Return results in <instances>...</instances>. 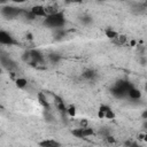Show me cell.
I'll return each mask as SVG.
<instances>
[{
  "mask_svg": "<svg viewBox=\"0 0 147 147\" xmlns=\"http://www.w3.org/2000/svg\"><path fill=\"white\" fill-rule=\"evenodd\" d=\"M0 72H1V67H0Z\"/></svg>",
  "mask_w": 147,
  "mask_h": 147,
  "instance_id": "cell-19",
  "label": "cell"
},
{
  "mask_svg": "<svg viewBox=\"0 0 147 147\" xmlns=\"http://www.w3.org/2000/svg\"><path fill=\"white\" fill-rule=\"evenodd\" d=\"M127 96L130 98V99H132V100H138V99H140L141 98V92L138 90V88H136L134 86L127 92Z\"/></svg>",
  "mask_w": 147,
  "mask_h": 147,
  "instance_id": "cell-11",
  "label": "cell"
},
{
  "mask_svg": "<svg viewBox=\"0 0 147 147\" xmlns=\"http://www.w3.org/2000/svg\"><path fill=\"white\" fill-rule=\"evenodd\" d=\"M15 84H16V86H17L18 88H24V87L28 85V80H26L25 78H17V79L15 80Z\"/></svg>",
  "mask_w": 147,
  "mask_h": 147,
  "instance_id": "cell-13",
  "label": "cell"
},
{
  "mask_svg": "<svg viewBox=\"0 0 147 147\" xmlns=\"http://www.w3.org/2000/svg\"><path fill=\"white\" fill-rule=\"evenodd\" d=\"M133 87L132 83H130L129 80H125V79H121L118 82L115 83V85L111 87V94L115 96V98H118V99H123L125 96H127V92Z\"/></svg>",
  "mask_w": 147,
  "mask_h": 147,
  "instance_id": "cell-2",
  "label": "cell"
},
{
  "mask_svg": "<svg viewBox=\"0 0 147 147\" xmlns=\"http://www.w3.org/2000/svg\"><path fill=\"white\" fill-rule=\"evenodd\" d=\"M38 98H39V101H40V103L45 107V108H48V106H49V103H48V100H47V98L42 94V93H39V95H38Z\"/></svg>",
  "mask_w": 147,
  "mask_h": 147,
  "instance_id": "cell-15",
  "label": "cell"
},
{
  "mask_svg": "<svg viewBox=\"0 0 147 147\" xmlns=\"http://www.w3.org/2000/svg\"><path fill=\"white\" fill-rule=\"evenodd\" d=\"M21 13H23V9L18 8V7H14V6H6L2 8V15L7 18H15L17 17Z\"/></svg>",
  "mask_w": 147,
  "mask_h": 147,
  "instance_id": "cell-4",
  "label": "cell"
},
{
  "mask_svg": "<svg viewBox=\"0 0 147 147\" xmlns=\"http://www.w3.org/2000/svg\"><path fill=\"white\" fill-rule=\"evenodd\" d=\"M30 14L33 16V17H46L47 16V11H46V7H42V6H33L30 10Z\"/></svg>",
  "mask_w": 147,
  "mask_h": 147,
  "instance_id": "cell-9",
  "label": "cell"
},
{
  "mask_svg": "<svg viewBox=\"0 0 147 147\" xmlns=\"http://www.w3.org/2000/svg\"><path fill=\"white\" fill-rule=\"evenodd\" d=\"M67 113L69 114V115H71V116H74L75 115V107H69V108H67Z\"/></svg>",
  "mask_w": 147,
  "mask_h": 147,
  "instance_id": "cell-17",
  "label": "cell"
},
{
  "mask_svg": "<svg viewBox=\"0 0 147 147\" xmlns=\"http://www.w3.org/2000/svg\"><path fill=\"white\" fill-rule=\"evenodd\" d=\"M142 117H144V118H146V117H147V111H144V114H142Z\"/></svg>",
  "mask_w": 147,
  "mask_h": 147,
  "instance_id": "cell-18",
  "label": "cell"
},
{
  "mask_svg": "<svg viewBox=\"0 0 147 147\" xmlns=\"http://www.w3.org/2000/svg\"><path fill=\"white\" fill-rule=\"evenodd\" d=\"M98 117L99 118H106V119H114L115 114L110 107H108L106 105H101L99 110H98Z\"/></svg>",
  "mask_w": 147,
  "mask_h": 147,
  "instance_id": "cell-5",
  "label": "cell"
},
{
  "mask_svg": "<svg viewBox=\"0 0 147 147\" xmlns=\"http://www.w3.org/2000/svg\"><path fill=\"white\" fill-rule=\"evenodd\" d=\"M65 23V17H64V14L62 11H54V13H51L48 14L45 20H44V24L48 28H53V29H59V28H62Z\"/></svg>",
  "mask_w": 147,
  "mask_h": 147,
  "instance_id": "cell-1",
  "label": "cell"
},
{
  "mask_svg": "<svg viewBox=\"0 0 147 147\" xmlns=\"http://www.w3.org/2000/svg\"><path fill=\"white\" fill-rule=\"evenodd\" d=\"M83 77H84L85 79L93 80V79L96 77V72H95L93 69H86V70L83 72Z\"/></svg>",
  "mask_w": 147,
  "mask_h": 147,
  "instance_id": "cell-12",
  "label": "cell"
},
{
  "mask_svg": "<svg viewBox=\"0 0 147 147\" xmlns=\"http://www.w3.org/2000/svg\"><path fill=\"white\" fill-rule=\"evenodd\" d=\"M16 41L14 40V38L11 37L10 33H8L7 31L0 30V44L1 45H14Z\"/></svg>",
  "mask_w": 147,
  "mask_h": 147,
  "instance_id": "cell-8",
  "label": "cell"
},
{
  "mask_svg": "<svg viewBox=\"0 0 147 147\" xmlns=\"http://www.w3.org/2000/svg\"><path fill=\"white\" fill-rule=\"evenodd\" d=\"M72 134L77 138H87L90 136H93L94 131H93V129H91L88 126H80L78 129H75L72 131Z\"/></svg>",
  "mask_w": 147,
  "mask_h": 147,
  "instance_id": "cell-6",
  "label": "cell"
},
{
  "mask_svg": "<svg viewBox=\"0 0 147 147\" xmlns=\"http://www.w3.org/2000/svg\"><path fill=\"white\" fill-rule=\"evenodd\" d=\"M25 55V60L33 64H39V63H42L44 59H42V55L39 51H36V49H32V51H29L28 53L24 54Z\"/></svg>",
  "mask_w": 147,
  "mask_h": 147,
  "instance_id": "cell-3",
  "label": "cell"
},
{
  "mask_svg": "<svg viewBox=\"0 0 147 147\" xmlns=\"http://www.w3.org/2000/svg\"><path fill=\"white\" fill-rule=\"evenodd\" d=\"M40 147H61V144L55 139H44L39 141Z\"/></svg>",
  "mask_w": 147,
  "mask_h": 147,
  "instance_id": "cell-10",
  "label": "cell"
},
{
  "mask_svg": "<svg viewBox=\"0 0 147 147\" xmlns=\"http://www.w3.org/2000/svg\"><path fill=\"white\" fill-rule=\"evenodd\" d=\"M106 36H107L108 38H110V39H113V40H115V39L117 38V36H118V33H117L116 31H114V30H111V29H107V30H106Z\"/></svg>",
  "mask_w": 147,
  "mask_h": 147,
  "instance_id": "cell-14",
  "label": "cell"
},
{
  "mask_svg": "<svg viewBox=\"0 0 147 147\" xmlns=\"http://www.w3.org/2000/svg\"><path fill=\"white\" fill-rule=\"evenodd\" d=\"M125 146H126V147H142L141 145H139V144L136 142V141H126Z\"/></svg>",
  "mask_w": 147,
  "mask_h": 147,
  "instance_id": "cell-16",
  "label": "cell"
},
{
  "mask_svg": "<svg viewBox=\"0 0 147 147\" xmlns=\"http://www.w3.org/2000/svg\"><path fill=\"white\" fill-rule=\"evenodd\" d=\"M0 64H1L5 69H7V70H9V71H13V70H15V69L17 68L16 63H15L9 56H7V55H0Z\"/></svg>",
  "mask_w": 147,
  "mask_h": 147,
  "instance_id": "cell-7",
  "label": "cell"
}]
</instances>
